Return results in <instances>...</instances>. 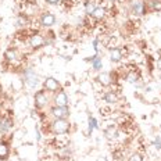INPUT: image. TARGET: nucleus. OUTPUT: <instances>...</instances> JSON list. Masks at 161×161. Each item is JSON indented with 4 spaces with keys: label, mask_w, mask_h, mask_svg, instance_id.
Masks as SVG:
<instances>
[{
    "label": "nucleus",
    "mask_w": 161,
    "mask_h": 161,
    "mask_svg": "<svg viewBox=\"0 0 161 161\" xmlns=\"http://www.w3.org/2000/svg\"><path fill=\"white\" fill-rule=\"evenodd\" d=\"M53 132L57 135H63L69 130V122L67 119H54V122L52 124Z\"/></svg>",
    "instance_id": "nucleus-1"
},
{
    "label": "nucleus",
    "mask_w": 161,
    "mask_h": 161,
    "mask_svg": "<svg viewBox=\"0 0 161 161\" xmlns=\"http://www.w3.org/2000/svg\"><path fill=\"white\" fill-rule=\"evenodd\" d=\"M52 115L56 119H67V117L69 115L68 107H53L52 108Z\"/></svg>",
    "instance_id": "nucleus-2"
},
{
    "label": "nucleus",
    "mask_w": 161,
    "mask_h": 161,
    "mask_svg": "<svg viewBox=\"0 0 161 161\" xmlns=\"http://www.w3.org/2000/svg\"><path fill=\"white\" fill-rule=\"evenodd\" d=\"M132 13L137 17L143 15L146 13V4L142 2V0H136V2L132 3Z\"/></svg>",
    "instance_id": "nucleus-3"
},
{
    "label": "nucleus",
    "mask_w": 161,
    "mask_h": 161,
    "mask_svg": "<svg viewBox=\"0 0 161 161\" xmlns=\"http://www.w3.org/2000/svg\"><path fill=\"white\" fill-rule=\"evenodd\" d=\"M53 102H54V104L57 107H67L68 106V97H67L64 92H57Z\"/></svg>",
    "instance_id": "nucleus-4"
},
{
    "label": "nucleus",
    "mask_w": 161,
    "mask_h": 161,
    "mask_svg": "<svg viewBox=\"0 0 161 161\" xmlns=\"http://www.w3.org/2000/svg\"><path fill=\"white\" fill-rule=\"evenodd\" d=\"M43 86H45V89H47L49 92H56V90H58V88H60L58 80H56L54 78L45 79V82H43Z\"/></svg>",
    "instance_id": "nucleus-5"
},
{
    "label": "nucleus",
    "mask_w": 161,
    "mask_h": 161,
    "mask_svg": "<svg viewBox=\"0 0 161 161\" xmlns=\"http://www.w3.org/2000/svg\"><path fill=\"white\" fill-rule=\"evenodd\" d=\"M40 22H42L43 26H52L56 22V17L52 13H45V14H42V17H40Z\"/></svg>",
    "instance_id": "nucleus-6"
},
{
    "label": "nucleus",
    "mask_w": 161,
    "mask_h": 161,
    "mask_svg": "<svg viewBox=\"0 0 161 161\" xmlns=\"http://www.w3.org/2000/svg\"><path fill=\"white\" fill-rule=\"evenodd\" d=\"M46 103H47V97H46L45 92H38L35 95V106L38 107V108H42V107L46 106Z\"/></svg>",
    "instance_id": "nucleus-7"
},
{
    "label": "nucleus",
    "mask_w": 161,
    "mask_h": 161,
    "mask_svg": "<svg viewBox=\"0 0 161 161\" xmlns=\"http://www.w3.org/2000/svg\"><path fill=\"white\" fill-rule=\"evenodd\" d=\"M29 43H31L32 47L38 49V47H42V46L45 45V39H43L42 35H38V33H36V35L31 36V40H29Z\"/></svg>",
    "instance_id": "nucleus-8"
},
{
    "label": "nucleus",
    "mask_w": 161,
    "mask_h": 161,
    "mask_svg": "<svg viewBox=\"0 0 161 161\" xmlns=\"http://www.w3.org/2000/svg\"><path fill=\"white\" fill-rule=\"evenodd\" d=\"M97 80H99L103 86H108L110 83L113 82V78H111V75H110L108 72H103V74H100V75H99Z\"/></svg>",
    "instance_id": "nucleus-9"
},
{
    "label": "nucleus",
    "mask_w": 161,
    "mask_h": 161,
    "mask_svg": "<svg viewBox=\"0 0 161 161\" xmlns=\"http://www.w3.org/2000/svg\"><path fill=\"white\" fill-rule=\"evenodd\" d=\"M104 135H106V137L108 140H113V139H115V137L118 136V130H117V128L114 125H110L108 128H106Z\"/></svg>",
    "instance_id": "nucleus-10"
},
{
    "label": "nucleus",
    "mask_w": 161,
    "mask_h": 161,
    "mask_svg": "<svg viewBox=\"0 0 161 161\" xmlns=\"http://www.w3.org/2000/svg\"><path fill=\"white\" fill-rule=\"evenodd\" d=\"M110 58H111V61H119L122 58V52L117 47L111 49L110 50Z\"/></svg>",
    "instance_id": "nucleus-11"
},
{
    "label": "nucleus",
    "mask_w": 161,
    "mask_h": 161,
    "mask_svg": "<svg viewBox=\"0 0 161 161\" xmlns=\"http://www.w3.org/2000/svg\"><path fill=\"white\" fill-rule=\"evenodd\" d=\"M26 83H28L31 88H33V86H36L39 83L38 80V76L35 75L33 72H28V75H26Z\"/></svg>",
    "instance_id": "nucleus-12"
},
{
    "label": "nucleus",
    "mask_w": 161,
    "mask_h": 161,
    "mask_svg": "<svg viewBox=\"0 0 161 161\" xmlns=\"http://www.w3.org/2000/svg\"><path fill=\"white\" fill-rule=\"evenodd\" d=\"M8 153H10L8 146L6 145V143L0 142V160H6V158H7V157H8Z\"/></svg>",
    "instance_id": "nucleus-13"
},
{
    "label": "nucleus",
    "mask_w": 161,
    "mask_h": 161,
    "mask_svg": "<svg viewBox=\"0 0 161 161\" xmlns=\"http://www.w3.org/2000/svg\"><path fill=\"white\" fill-rule=\"evenodd\" d=\"M104 15H106V10L103 7H96V10L92 13V17L96 19H103Z\"/></svg>",
    "instance_id": "nucleus-14"
},
{
    "label": "nucleus",
    "mask_w": 161,
    "mask_h": 161,
    "mask_svg": "<svg viewBox=\"0 0 161 161\" xmlns=\"http://www.w3.org/2000/svg\"><path fill=\"white\" fill-rule=\"evenodd\" d=\"M11 121L10 119H3L2 122H0V130L2 132H7V130L11 129Z\"/></svg>",
    "instance_id": "nucleus-15"
},
{
    "label": "nucleus",
    "mask_w": 161,
    "mask_h": 161,
    "mask_svg": "<svg viewBox=\"0 0 161 161\" xmlns=\"http://www.w3.org/2000/svg\"><path fill=\"white\" fill-rule=\"evenodd\" d=\"M6 58L8 60V61H11V63H14L17 61V58H18V54H17V52L15 50H7V53H6Z\"/></svg>",
    "instance_id": "nucleus-16"
},
{
    "label": "nucleus",
    "mask_w": 161,
    "mask_h": 161,
    "mask_svg": "<svg viewBox=\"0 0 161 161\" xmlns=\"http://www.w3.org/2000/svg\"><path fill=\"white\" fill-rule=\"evenodd\" d=\"M104 100L107 103H115L117 102V96L114 95V92H107L104 95Z\"/></svg>",
    "instance_id": "nucleus-17"
},
{
    "label": "nucleus",
    "mask_w": 161,
    "mask_h": 161,
    "mask_svg": "<svg viewBox=\"0 0 161 161\" xmlns=\"http://www.w3.org/2000/svg\"><path fill=\"white\" fill-rule=\"evenodd\" d=\"M150 7H152L154 11H161V2L160 0H150Z\"/></svg>",
    "instance_id": "nucleus-18"
},
{
    "label": "nucleus",
    "mask_w": 161,
    "mask_h": 161,
    "mask_svg": "<svg viewBox=\"0 0 161 161\" xmlns=\"http://www.w3.org/2000/svg\"><path fill=\"white\" fill-rule=\"evenodd\" d=\"M96 10V4L93 2H88L86 3V14H89V15H92V13Z\"/></svg>",
    "instance_id": "nucleus-19"
},
{
    "label": "nucleus",
    "mask_w": 161,
    "mask_h": 161,
    "mask_svg": "<svg viewBox=\"0 0 161 161\" xmlns=\"http://www.w3.org/2000/svg\"><path fill=\"white\" fill-rule=\"evenodd\" d=\"M92 65H93V68H95V69H100V68H102V60H100L97 56L93 57V58H92Z\"/></svg>",
    "instance_id": "nucleus-20"
},
{
    "label": "nucleus",
    "mask_w": 161,
    "mask_h": 161,
    "mask_svg": "<svg viewBox=\"0 0 161 161\" xmlns=\"http://www.w3.org/2000/svg\"><path fill=\"white\" fill-rule=\"evenodd\" d=\"M17 24H18V26H22V25H25V24H26V17H22V15H19V17H18V19H17Z\"/></svg>",
    "instance_id": "nucleus-21"
},
{
    "label": "nucleus",
    "mask_w": 161,
    "mask_h": 161,
    "mask_svg": "<svg viewBox=\"0 0 161 161\" xmlns=\"http://www.w3.org/2000/svg\"><path fill=\"white\" fill-rule=\"evenodd\" d=\"M129 161H143V158H142V156H140V154L135 153V154H132V156H130Z\"/></svg>",
    "instance_id": "nucleus-22"
},
{
    "label": "nucleus",
    "mask_w": 161,
    "mask_h": 161,
    "mask_svg": "<svg viewBox=\"0 0 161 161\" xmlns=\"http://www.w3.org/2000/svg\"><path fill=\"white\" fill-rule=\"evenodd\" d=\"M95 125H96V119L95 118H90L89 119V132H92L93 128H95Z\"/></svg>",
    "instance_id": "nucleus-23"
},
{
    "label": "nucleus",
    "mask_w": 161,
    "mask_h": 161,
    "mask_svg": "<svg viewBox=\"0 0 161 161\" xmlns=\"http://www.w3.org/2000/svg\"><path fill=\"white\" fill-rule=\"evenodd\" d=\"M154 145L158 147V149H161V137H160V136L156 137V140H154Z\"/></svg>",
    "instance_id": "nucleus-24"
},
{
    "label": "nucleus",
    "mask_w": 161,
    "mask_h": 161,
    "mask_svg": "<svg viewBox=\"0 0 161 161\" xmlns=\"http://www.w3.org/2000/svg\"><path fill=\"white\" fill-rule=\"evenodd\" d=\"M46 2H47L49 4H57V3H58L60 0H46Z\"/></svg>",
    "instance_id": "nucleus-25"
},
{
    "label": "nucleus",
    "mask_w": 161,
    "mask_h": 161,
    "mask_svg": "<svg viewBox=\"0 0 161 161\" xmlns=\"http://www.w3.org/2000/svg\"><path fill=\"white\" fill-rule=\"evenodd\" d=\"M160 68H161V63H160Z\"/></svg>",
    "instance_id": "nucleus-26"
}]
</instances>
